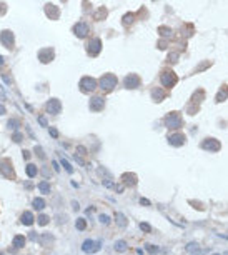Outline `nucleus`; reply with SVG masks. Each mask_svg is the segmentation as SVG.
I'll return each mask as SVG.
<instances>
[{"label": "nucleus", "instance_id": "1", "mask_svg": "<svg viewBox=\"0 0 228 255\" xmlns=\"http://www.w3.org/2000/svg\"><path fill=\"white\" fill-rule=\"evenodd\" d=\"M115 85H117V77L113 74H107L100 79V87H102V90H105V92L113 90Z\"/></svg>", "mask_w": 228, "mask_h": 255}, {"label": "nucleus", "instance_id": "2", "mask_svg": "<svg viewBox=\"0 0 228 255\" xmlns=\"http://www.w3.org/2000/svg\"><path fill=\"white\" fill-rule=\"evenodd\" d=\"M182 123H183L182 117H180V113H177V112H172L165 117V125H167L168 128H180Z\"/></svg>", "mask_w": 228, "mask_h": 255}, {"label": "nucleus", "instance_id": "3", "mask_svg": "<svg viewBox=\"0 0 228 255\" xmlns=\"http://www.w3.org/2000/svg\"><path fill=\"white\" fill-rule=\"evenodd\" d=\"M102 248V242L100 240H85L83 245H82V250L87 253H93V252H98Z\"/></svg>", "mask_w": 228, "mask_h": 255}, {"label": "nucleus", "instance_id": "4", "mask_svg": "<svg viewBox=\"0 0 228 255\" xmlns=\"http://www.w3.org/2000/svg\"><path fill=\"white\" fill-rule=\"evenodd\" d=\"M97 87V82L92 79V77H83L80 80V90L82 92H93Z\"/></svg>", "mask_w": 228, "mask_h": 255}, {"label": "nucleus", "instance_id": "5", "mask_svg": "<svg viewBox=\"0 0 228 255\" xmlns=\"http://www.w3.org/2000/svg\"><path fill=\"white\" fill-rule=\"evenodd\" d=\"M13 40H15V37H13V33H12L10 30L0 32V42H2L3 47H7V49H12V47H13Z\"/></svg>", "mask_w": 228, "mask_h": 255}, {"label": "nucleus", "instance_id": "6", "mask_svg": "<svg viewBox=\"0 0 228 255\" xmlns=\"http://www.w3.org/2000/svg\"><path fill=\"white\" fill-rule=\"evenodd\" d=\"M160 80H162V84L165 87H173V85L177 84V75L173 74V72H163Z\"/></svg>", "mask_w": 228, "mask_h": 255}, {"label": "nucleus", "instance_id": "7", "mask_svg": "<svg viewBox=\"0 0 228 255\" xmlns=\"http://www.w3.org/2000/svg\"><path fill=\"white\" fill-rule=\"evenodd\" d=\"M185 135L183 133H172V135H168V143L173 147H182L183 143H185Z\"/></svg>", "mask_w": 228, "mask_h": 255}, {"label": "nucleus", "instance_id": "8", "mask_svg": "<svg viewBox=\"0 0 228 255\" xmlns=\"http://www.w3.org/2000/svg\"><path fill=\"white\" fill-rule=\"evenodd\" d=\"M125 87L127 89H138L140 87V77L138 75H133V74H130L125 77Z\"/></svg>", "mask_w": 228, "mask_h": 255}, {"label": "nucleus", "instance_id": "9", "mask_svg": "<svg viewBox=\"0 0 228 255\" xmlns=\"http://www.w3.org/2000/svg\"><path fill=\"white\" fill-rule=\"evenodd\" d=\"M0 174L5 175L7 179H12V177L15 175V172H13V168H12V165H10V162H8V160L0 162Z\"/></svg>", "mask_w": 228, "mask_h": 255}, {"label": "nucleus", "instance_id": "10", "mask_svg": "<svg viewBox=\"0 0 228 255\" xmlns=\"http://www.w3.org/2000/svg\"><path fill=\"white\" fill-rule=\"evenodd\" d=\"M88 32H90V28H88V25H87V23H83V22L77 23V25L74 27V33H75L77 37H80V38H85L87 35H88Z\"/></svg>", "mask_w": 228, "mask_h": 255}, {"label": "nucleus", "instance_id": "11", "mask_svg": "<svg viewBox=\"0 0 228 255\" xmlns=\"http://www.w3.org/2000/svg\"><path fill=\"white\" fill-rule=\"evenodd\" d=\"M60 108H62L60 100H57V99H50V100L47 102V112H48V113L57 115V113L60 112Z\"/></svg>", "mask_w": 228, "mask_h": 255}, {"label": "nucleus", "instance_id": "12", "mask_svg": "<svg viewBox=\"0 0 228 255\" xmlns=\"http://www.w3.org/2000/svg\"><path fill=\"white\" fill-rule=\"evenodd\" d=\"M53 55H55L53 49H42L38 52V59H40V62H43V64H48L50 60H53Z\"/></svg>", "mask_w": 228, "mask_h": 255}, {"label": "nucleus", "instance_id": "13", "mask_svg": "<svg viewBox=\"0 0 228 255\" xmlns=\"http://www.w3.org/2000/svg\"><path fill=\"white\" fill-rule=\"evenodd\" d=\"M87 50H88L90 55L100 54V50H102V42L98 40V38H93V40H90V42H88V47H87Z\"/></svg>", "mask_w": 228, "mask_h": 255}, {"label": "nucleus", "instance_id": "14", "mask_svg": "<svg viewBox=\"0 0 228 255\" xmlns=\"http://www.w3.org/2000/svg\"><path fill=\"white\" fill-rule=\"evenodd\" d=\"M202 148L210 150V152H216V150H220V142L213 140V138H207V140L202 143Z\"/></svg>", "mask_w": 228, "mask_h": 255}, {"label": "nucleus", "instance_id": "15", "mask_svg": "<svg viewBox=\"0 0 228 255\" xmlns=\"http://www.w3.org/2000/svg\"><path fill=\"white\" fill-rule=\"evenodd\" d=\"M90 107H92V110H95V112H100V110L105 107V100L102 97H93L90 100Z\"/></svg>", "mask_w": 228, "mask_h": 255}, {"label": "nucleus", "instance_id": "16", "mask_svg": "<svg viewBox=\"0 0 228 255\" xmlns=\"http://www.w3.org/2000/svg\"><path fill=\"white\" fill-rule=\"evenodd\" d=\"M20 220H22L23 225H28V227H30V225L33 224V214H32V212H23Z\"/></svg>", "mask_w": 228, "mask_h": 255}, {"label": "nucleus", "instance_id": "17", "mask_svg": "<svg viewBox=\"0 0 228 255\" xmlns=\"http://www.w3.org/2000/svg\"><path fill=\"white\" fill-rule=\"evenodd\" d=\"M122 180H123L125 185H135L137 184V177H135V174H123Z\"/></svg>", "mask_w": 228, "mask_h": 255}, {"label": "nucleus", "instance_id": "18", "mask_svg": "<svg viewBox=\"0 0 228 255\" xmlns=\"http://www.w3.org/2000/svg\"><path fill=\"white\" fill-rule=\"evenodd\" d=\"M45 12L48 13V17H50V18H59V8L50 5V3L45 7Z\"/></svg>", "mask_w": 228, "mask_h": 255}, {"label": "nucleus", "instance_id": "19", "mask_svg": "<svg viewBox=\"0 0 228 255\" xmlns=\"http://www.w3.org/2000/svg\"><path fill=\"white\" fill-rule=\"evenodd\" d=\"M152 95H153L155 102H160V100L165 99V92H163V90H160V89H153L152 90Z\"/></svg>", "mask_w": 228, "mask_h": 255}, {"label": "nucleus", "instance_id": "20", "mask_svg": "<svg viewBox=\"0 0 228 255\" xmlns=\"http://www.w3.org/2000/svg\"><path fill=\"white\" fill-rule=\"evenodd\" d=\"M117 224H118L120 229H127V225H128L127 217H125L123 214H117Z\"/></svg>", "mask_w": 228, "mask_h": 255}, {"label": "nucleus", "instance_id": "21", "mask_svg": "<svg viewBox=\"0 0 228 255\" xmlns=\"http://www.w3.org/2000/svg\"><path fill=\"white\" fill-rule=\"evenodd\" d=\"M25 240H27V238L23 237V235H17V237L13 238V245H15L17 248H22L23 245H25Z\"/></svg>", "mask_w": 228, "mask_h": 255}, {"label": "nucleus", "instance_id": "22", "mask_svg": "<svg viewBox=\"0 0 228 255\" xmlns=\"http://www.w3.org/2000/svg\"><path fill=\"white\" fill-rule=\"evenodd\" d=\"M25 170H27V175H28V177H30V179H33V177H35V175H37V167H35V165H33V163H28V165H27V168H25Z\"/></svg>", "mask_w": 228, "mask_h": 255}, {"label": "nucleus", "instance_id": "23", "mask_svg": "<svg viewBox=\"0 0 228 255\" xmlns=\"http://www.w3.org/2000/svg\"><path fill=\"white\" fill-rule=\"evenodd\" d=\"M128 247H127V243H125V240H117L115 242V250L117 252H125Z\"/></svg>", "mask_w": 228, "mask_h": 255}, {"label": "nucleus", "instance_id": "24", "mask_svg": "<svg viewBox=\"0 0 228 255\" xmlns=\"http://www.w3.org/2000/svg\"><path fill=\"white\" fill-rule=\"evenodd\" d=\"M33 209H35V210L45 209V200H43V199H35V200H33Z\"/></svg>", "mask_w": 228, "mask_h": 255}, {"label": "nucleus", "instance_id": "25", "mask_svg": "<svg viewBox=\"0 0 228 255\" xmlns=\"http://www.w3.org/2000/svg\"><path fill=\"white\" fill-rule=\"evenodd\" d=\"M38 190L47 195V194H50V185H48L47 182H42V184H38Z\"/></svg>", "mask_w": 228, "mask_h": 255}, {"label": "nucleus", "instance_id": "26", "mask_svg": "<svg viewBox=\"0 0 228 255\" xmlns=\"http://www.w3.org/2000/svg\"><path fill=\"white\" fill-rule=\"evenodd\" d=\"M158 32H160V35H163V37H170L173 33V30H172V28H168V27H160Z\"/></svg>", "mask_w": 228, "mask_h": 255}, {"label": "nucleus", "instance_id": "27", "mask_svg": "<svg viewBox=\"0 0 228 255\" xmlns=\"http://www.w3.org/2000/svg\"><path fill=\"white\" fill-rule=\"evenodd\" d=\"M75 225H77V229H78V230H85V227H87V222H85V219H77Z\"/></svg>", "mask_w": 228, "mask_h": 255}, {"label": "nucleus", "instance_id": "28", "mask_svg": "<svg viewBox=\"0 0 228 255\" xmlns=\"http://www.w3.org/2000/svg\"><path fill=\"white\" fill-rule=\"evenodd\" d=\"M60 162H62V165H64V167L67 168V172H69V174H72V172H74V167L70 165V162L67 160V158H62Z\"/></svg>", "mask_w": 228, "mask_h": 255}, {"label": "nucleus", "instance_id": "29", "mask_svg": "<svg viewBox=\"0 0 228 255\" xmlns=\"http://www.w3.org/2000/svg\"><path fill=\"white\" fill-rule=\"evenodd\" d=\"M48 220H50V219H48L45 214H42V215H38V220H37V222H38V225H47Z\"/></svg>", "mask_w": 228, "mask_h": 255}, {"label": "nucleus", "instance_id": "30", "mask_svg": "<svg viewBox=\"0 0 228 255\" xmlns=\"http://www.w3.org/2000/svg\"><path fill=\"white\" fill-rule=\"evenodd\" d=\"M187 252H200V247L197 243H190L187 245Z\"/></svg>", "mask_w": 228, "mask_h": 255}, {"label": "nucleus", "instance_id": "31", "mask_svg": "<svg viewBox=\"0 0 228 255\" xmlns=\"http://www.w3.org/2000/svg\"><path fill=\"white\" fill-rule=\"evenodd\" d=\"M226 99V95H225V90H220L218 92V97H216V102H223V100Z\"/></svg>", "mask_w": 228, "mask_h": 255}, {"label": "nucleus", "instance_id": "32", "mask_svg": "<svg viewBox=\"0 0 228 255\" xmlns=\"http://www.w3.org/2000/svg\"><path fill=\"white\" fill-rule=\"evenodd\" d=\"M132 20H133V15H132V13H127V15L123 17V23H125V25H128V23L132 22Z\"/></svg>", "mask_w": 228, "mask_h": 255}, {"label": "nucleus", "instance_id": "33", "mask_svg": "<svg viewBox=\"0 0 228 255\" xmlns=\"http://www.w3.org/2000/svg\"><path fill=\"white\" fill-rule=\"evenodd\" d=\"M100 222L103 225H108L110 224V217H108V215H100Z\"/></svg>", "mask_w": 228, "mask_h": 255}, {"label": "nucleus", "instance_id": "34", "mask_svg": "<svg viewBox=\"0 0 228 255\" xmlns=\"http://www.w3.org/2000/svg\"><path fill=\"white\" fill-rule=\"evenodd\" d=\"M13 140H15V142H22V133L20 132H15V133H13Z\"/></svg>", "mask_w": 228, "mask_h": 255}, {"label": "nucleus", "instance_id": "35", "mask_svg": "<svg viewBox=\"0 0 228 255\" xmlns=\"http://www.w3.org/2000/svg\"><path fill=\"white\" fill-rule=\"evenodd\" d=\"M147 250H148V252H153V253L160 252V248L158 247H153V245H147Z\"/></svg>", "mask_w": 228, "mask_h": 255}, {"label": "nucleus", "instance_id": "36", "mask_svg": "<svg viewBox=\"0 0 228 255\" xmlns=\"http://www.w3.org/2000/svg\"><path fill=\"white\" fill-rule=\"evenodd\" d=\"M140 229H142L143 232H150V230H152V229H150V225H148V224H140Z\"/></svg>", "mask_w": 228, "mask_h": 255}, {"label": "nucleus", "instance_id": "37", "mask_svg": "<svg viewBox=\"0 0 228 255\" xmlns=\"http://www.w3.org/2000/svg\"><path fill=\"white\" fill-rule=\"evenodd\" d=\"M8 127L10 128H18V122L17 120H10V122H8Z\"/></svg>", "mask_w": 228, "mask_h": 255}, {"label": "nucleus", "instance_id": "38", "mask_svg": "<svg viewBox=\"0 0 228 255\" xmlns=\"http://www.w3.org/2000/svg\"><path fill=\"white\" fill-rule=\"evenodd\" d=\"M103 185L110 187V189H115V185H113V182H112V180H103Z\"/></svg>", "mask_w": 228, "mask_h": 255}, {"label": "nucleus", "instance_id": "39", "mask_svg": "<svg viewBox=\"0 0 228 255\" xmlns=\"http://www.w3.org/2000/svg\"><path fill=\"white\" fill-rule=\"evenodd\" d=\"M38 123H40L42 127H47V120H45V117H38Z\"/></svg>", "mask_w": 228, "mask_h": 255}, {"label": "nucleus", "instance_id": "40", "mask_svg": "<svg viewBox=\"0 0 228 255\" xmlns=\"http://www.w3.org/2000/svg\"><path fill=\"white\" fill-rule=\"evenodd\" d=\"M35 153H37V155H40V157H45V155H43V152H42V148H40V147H35Z\"/></svg>", "mask_w": 228, "mask_h": 255}, {"label": "nucleus", "instance_id": "41", "mask_svg": "<svg viewBox=\"0 0 228 255\" xmlns=\"http://www.w3.org/2000/svg\"><path fill=\"white\" fill-rule=\"evenodd\" d=\"M50 133H52V137H53V138H57V137H59V132H57L55 128H50Z\"/></svg>", "mask_w": 228, "mask_h": 255}, {"label": "nucleus", "instance_id": "42", "mask_svg": "<svg viewBox=\"0 0 228 255\" xmlns=\"http://www.w3.org/2000/svg\"><path fill=\"white\" fill-rule=\"evenodd\" d=\"M5 112H7L5 107H3V105H0V115H5Z\"/></svg>", "mask_w": 228, "mask_h": 255}, {"label": "nucleus", "instance_id": "43", "mask_svg": "<svg viewBox=\"0 0 228 255\" xmlns=\"http://www.w3.org/2000/svg\"><path fill=\"white\" fill-rule=\"evenodd\" d=\"M75 160H77V162H78V163H80V165H83V160H82V158H80L78 155H75Z\"/></svg>", "mask_w": 228, "mask_h": 255}, {"label": "nucleus", "instance_id": "44", "mask_svg": "<svg viewBox=\"0 0 228 255\" xmlns=\"http://www.w3.org/2000/svg\"><path fill=\"white\" fill-rule=\"evenodd\" d=\"M140 202H142V204H143V205H150V202H148L147 199H142V200H140Z\"/></svg>", "mask_w": 228, "mask_h": 255}, {"label": "nucleus", "instance_id": "45", "mask_svg": "<svg viewBox=\"0 0 228 255\" xmlns=\"http://www.w3.org/2000/svg\"><path fill=\"white\" fill-rule=\"evenodd\" d=\"M0 97H2V99H5V92H3L2 89H0Z\"/></svg>", "mask_w": 228, "mask_h": 255}, {"label": "nucleus", "instance_id": "46", "mask_svg": "<svg viewBox=\"0 0 228 255\" xmlns=\"http://www.w3.org/2000/svg\"><path fill=\"white\" fill-rule=\"evenodd\" d=\"M0 65H3V59H2V57H0Z\"/></svg>", "mask_w": 228, "mask_h": 255}, {"label": "nucleus", "instance_id": "47", "mask_svg": "<svg viewBox=\"0 0 228 255\" xmlns=\"http://www.w3.org/2000/svg\"><path fill=\"white\" fill-rule=\"evenodd\" d=\"M64 2H65V0H64Z\"/></svg>", "mask_w": 228, "mask_h": 255}]
</instances>
